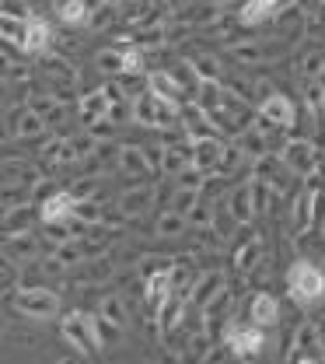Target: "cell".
<instances>
[{
    "label": "cell",
    "mask_w": 325,
    "mask_h": 364,
    "mask_svg": "<svg viewBox=\"0 0 325 364\" xmlns=\"http://www.w3.org/2000/svg\"><path fill=\"white\" fill-rule=\"evenodd\" d=\"M287 284H290L294 301H301V305H315L325 298V273L315 263H294L287 273Z\"/></svg>",
    "instance_id": "1"
},
{
    "label": "cell",
    "mask_w": 325,
    "mask_h": 364,
    "mask_svg": "<svg viewBox=\"0 0 325 364\" xmlns=\"http://www.w3.org/2000/svg\"><path fill=\"white\" fill-rule=\"evenodd\" d=\"M14 309L28 318H49L60 312V298L46 291V287H35V291H18L14 294Z\"/></svg>",
    "instance_id": "2"
},
{
    "label": "cell",
    "mask_w": 325,
    "mask_h": 364,
    "mask_svg": "<svg viewBox=\"0 0 325 364\" xmlns=\"http://www.w3.org/2000/svg\"><path fill=\"white\" fill-rule=\"evenodd\" d=\"M224 340L238 358H255L263 350V329H255V326H228Z\"/></svg>",
    "instance_id": "3"
},
{
    "label": "cell",
    "mask_w": 325,
    "mask_h": 364,
    "mask_svg": "<svg viewBox=\"0 0 325 364\" xmlns=\"http://www.w3.org/2000/svg\"><path fill=\"white\" fill-rule=\"evenodd\" d=\"M63 336L74 343V350H81V354H92V350H94L92 316H81V312L67 316V322H63Z\"/></svg>",
    "instance_id": "4"
},
{
    "label": "cell",
    "mask_w": 325,
    "mask_h": 364,
    "mask_svg": "<svg viewBox=\"0 0 325 364\" xmlns=\"http://www.w3.org/2000/svg\"><path fill=\"white\" fill-rule=\"evenodd\" d=\"M248 316H252V326H255V329L277 326V322H280L277 298H273V294H255V298H252V309H248Z\"/></svg>",
    "instance_id": "5"
},
{
    "label": "cell",
    "mask_w": 325,
    "mask_h": 364,
    "mask_svg": "<svg viewBox=\"0 0 325 364\" xmlns=\"http://www.w3.org/2000/svg\"><path fill=\"white\" fill-rule=\"evenodd\" d=\"M21 43H25V49L28 53H43L49 46V25L43 21V18H25L21 21Z\"/></svg>",
    "instance_id": "6"
},
{
    "label": "cell",
    "mask_w": 325,
    "mask_h": 364,
    "mask_svg": "<svg viewBox=\"0 0 325 364\" xmlns=\"http://www.w3.org/2000/svg\"><path fill=\"white\" fill-rule=\"evenodd\" d=\"M280 4H283V0H248V4L241 7L238 21H241V25H259V21H266V18L277 14Z\"/></svg>",
    "instance_id": "7"
},
{
    "label": "cell",
    "mask_w": 325,
    "mask_h": 364,
    "mask_svg": "<svg viewBox=\"0 0 325 364\" xmlns=\"http://www.w3.org/2000/svg\"><path fill=\"white\" fill-rule=\"evenodd\" d=\"M70 210H74V196L70 193H56V196H49L46 203H43V221H63V218H70Z\"/></svg>",
    "instance_id": "8"
},
{
    "label": "cell",
    "mask_w": 325,
    "mask_h": 364,
    "mask_svg": "<svg viewBox=\"0 0 325 364\" xmlns=\"http://www.w3.org/2000/svg\"><path fill=\"white\" fill-rule=\"evenodd\" d=\"M263 112L270 116V123H280V127H290V123H294L290 98H283V95H270V98H266V105H263Z\"/></svg>",
    "instance_id": "9"
},
{
    "label": "cell",
    "mask_w": 325,
    "mask_h": 364,
    "mask_svg": "<svg viewBox=\"0 0 325 364\" xmlns=\"http://www.w3.org/2000/svg\"><path fill=\"white\" fill-rule=\"evenodd\" d=\"M56 11H60V18H63L67 25H81V21H88V7H84V0H60Z\"/></svg>",
    "instance_id": "10"
},
{
    "label": "cell",
    "mask_w": 325,
    "mask_h": 364,
    "mask_svg": "<svg viewBox=\"0 0 325 364\" xmlns=\"http://www.w3.org/2000/svg\"><path fill=\"white\" fill-rule=\"evenodd\" d=\"M101 318L112 322V326H123V322H126L123 301H119V298H105V301H101Z\"/></svg>",
    "instance_id": "11"
},
{
    "label": "cell",
    "mask_w": 325,
    "mask_h": 364,
    "mask_svg": "<svg viewBox=\"0 0 325 364\" xmlns=\"http://www.w3.org/2000/svg\"><path fill=\"white\" fill-rule=\"evenodd\" d=\"M287 161H290V165H301V168L315 165V158H312V147H308V144H290V147H287Z\"/></svg>",
    "instance_id": "12"
},
{
    "label": "cell",
    "mask_w": 325,
    "mask_h": 364,
    "mask_svg": "<svg viewBox=\"0 0 325 364\" xmlns=\"http://www.w3.org/2000/svg\"><path fill=\"white\" fill-rule=\"evenodd\" d=\"M182 225H186V221H182V214H179V210H168V214L161 218L158 231H161V235H175V231H182Z\"/></svg>",
    "instance_id": "13"
},
{
    "label": "cell",
    "mask_w": 325,
    "mask_h": 364,
    "mask_svg": "<svg viewBox=\"0 0 325 364\" xmlns=\"http://www.w3.org/2000/svg\"><path fill=\"white\" fill-rule=\"evenodd\" d=\"M192 67H196V74H199L203 81H214V77H217V60H210V56L192 60Z\"/></svg>",
    "instance_id": "14"
},
{
    "label": "cell",
    "mask_w": 325,
    "mask_h": 364,
    "mask_svg": "<svg viewBox=\"0 0 325 364\" xmlns=\"http://www.w3.org/2000/svg\"><path fill=\"white\" fill-rule=\"evenodd\" d=\"M98 67H105V70H123V53H116V49H105V53L98 56Z\"/></svg>",
    "instance_id": "15"
},
{
    "label": "cell",
    "mask_w": 325,
    "mask_h": 364,
    "mask_svg": "<svg viewBox=\"0 0 325 364\" xmlns=\"http://www.w3.org/2000/svg\"><path fill=\"white\" fill-rule=\"evenodd\" d=\"M234 218H241V221H248L252 218V207H248V189L245 193H234Z\"/></svg>",
    "instance_id": "16"
},
{
    "label": "cell",
    "mask_w": 325,
    "mask_h": 364,
    "mask_svg": "<svg viewBox=\"0 0 325 364\" xmlns=\"http://www.w3.org/2000/svg\"><path fill=\"white\" fill-rule=\"evenodd\" d=\"M217 154H221V147L217 144H199V165H210V161H217Z\"/></svg>",
    "instance_id": "17"
},
{
    "label": "cell",
    "mask_w": 325,
    "mask_h": 364,
    "mask_svg": "<svg viewBox=\"0 0 325 364\" xmlns=\"http://www.w3.org/2000/svg\"><path fill=\"white\" fill-rule=\"evenodd\" d=\"M98 112H105V98H101V95H92V98L84 102V116L92 119V116H98Z\"/></svg>",
    "instance_id": "18"
},
{
    "label": "cell",
    "mask_w": 325,
    "mask_h": 364,
    "mask_svg": "<svg viewBox=\"0 0 325 364\" xmlns=\"http://www.w3.org/2000/svg\"><path fill=\"white\" fill-rule=\"evenodd\" d=\"M255 256H259V242H252L245 252H238V267H245V270H248V263H252Z\"/></svg>",
    "instance_id": "19"
},
{
    "label": "cell",
    "mask_w": 325,
    "mask_h": 364,
    "mask_svg": "<svg viewBox=\"0 0 325 364\" xmlns=\"http://www.w3.org/2000/svg\"><path fill=\"white\" fill-rule=\"evenodd\" d=\"M297 364H319L315 358H297Z\"/></svg>",
    "instance_id": "20"
},
{
    "label": "cell",
    "mask_w": 325,
    "mask_h": 364,
    "mask_svg": "<svg viewBox=\"0 0 325 364\" xmlns=\"http://www.w3.org/2000/svg\"><path fill=\"white\" fill-rule=\"evenodd\" d=\"M60 364H77V361H60Z\"/></svg>",
    "instance_id": "21"
}]
</instances>
